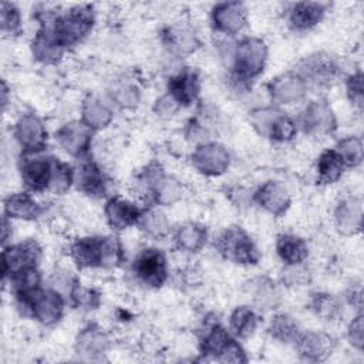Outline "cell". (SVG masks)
Instances as JSON below:
<instances>
[{
  "instance_id": "cell-1",
  "label": "cell",
  "mask_w": 364,
  "mask_h": 364,
  "mask_svg": "<svg viewBox=\"0 0 364 364\" xmlns=\"http://www.w3.org/2000/svg\"><path fill=\"white\" fill-rule=\"evenodd\" d=\"M71 256L78 267H117L122 260V247L117 237H81L71 246Z\"/></svg>"
},
{
  "instance_id": "cell-2",
  "label": "cell",
  "mask_w": 364,
  "mask_h": 364,
  "mask_svg": "<svg viewBox=\"0 0 364 364\" xmlns=\"http://www.w3.org/2000/svg\"><path fill=\"white\" fill-rule=\"evenodd\" d=\"M267 60V46L262 38L245 37L233 51V74L240 81L256 78L263 73Z\"/></svg>"
},
{
  "instance_id": "cell-3",
  "label": "cell",
  "mask_w": 364,
  "mask_h": 364,
  "mask_svg": "<svg viewBox=\"0 0 364 364\" xmlns=\"http://www.w3.org/2000/svg\"><path fill=\"white\" fill-rule=\"evenodd\" d=\"M92 24V10L87 6H77L57 17L50 28L57 41L65 48L82 40L91 31Z\"/></svg>"
},
{
  "instance_id": "cell-4",
  "label": "cell",
  "mask_w": 364,
  "mask_h": 364,
  "mask_svg": "<svg viewBox=\"0 0 364 364\" xmlns=\"http://www.w3.org/2000/svg\"><path fill=\"white\" fill-rule=\"evenodd\" d=\"M216 249L219 253L239 264H255L259 262V252L247 233L237 228H228L216 240Z\"/></svg>"
},
{
  "instance_id": "cell-5",
  "label": "cell",
  "mask_w": 364,
  "mask_h": 364,
  "mask_svg": "<svg viewBox=\"0 0 364 364\" xmlns=\"http://www.w3.org/2000/svg\"><path fill=\"white\" fill-rule=\"evenodd\" d=\"M20 303L28 309L31 316L40 323L48 326L58 321L63 316L64 300L57 290L37 289L31 293L17 296Z\"/></svg>"
},
{
  "instance_id": "cell-6",
  "label": "cell",
  "mask_w": 364,
  "mask_h": 364,
  "mask_svg": "<svg viewBox=\"0 0 364 364\" xmlns=\"http://www.w3.org/2000/svg\"><path fill=\"white\" fill-rule=\"evenodd\" d=\"M252 124L260 135L273 141L286 142L296 135V124L291 118L273 108H259L250 115Z\"/></svg>"
},
{
  "instance_id": "cell-7",
  "label": "cell",
  "mask_w": 364,
  "mask_h": 364,
  "mask_svg": "<svg viewBox=\"0 0 364 364\" xmlns=\"http://www.w3.org/2000/svg\"><path fill=\"white\" fill-rule=\"evenodd\" d=\"M192 165L203 175L218 176L228 171L230 165V155L228 149L220 144H202L196 146L192 154Z\"/></svg>"
},
{
  "instance_id": "cell-8",
  "label": "cell",
  "mask_w": 364,
  "mask_h": 364,
  "mask_svg": "<svg viewBox=\"0 0 364 364\" xmlns=\"http://www.w3.org/2000/svg\"><path fill=\"white\" fill-rule=\"evenodd\" d=\"M40 257V247L36 242L27 240L14 246L4 247L1 253V273L3 279L13 277L27 267L36 266Z\"/></svg>"
},
{
  "instance_id": "cell-9",
  "label": "cell",
  "mask_w": 364,
  "mask_h": 364,
  "mask_svg": "<svg viewBox=\"0 0 364 364\" xmlns=\"http://www.w3.org/2000/svg\"><path fill=\"white\" fill-rule=\"evenodd\" d=\"M134 272L138 279L152 287H159L168 276L165 255L158 249H145L134 263Z\"/></svg>"
},
{
  "instance_id": "cell-10",
  "label": "cell",
  "mask_w": 364,
  "mask_h": 364,
  "mask_svg": "<svg viewBox=\"0 0 364 364\" xmlns=\"http://www.w3.org/2000/svg\"><path fill=\"white\" fill-rule=\"evenodd\" d=\"M14 135L20 146L27 152H38L46 146V127L43 121L34 114H26L20 117L14 128Z\"/></svg>"
},
{
  "instance_id": "cell-11",
  "label": "cell",
  "mask_w": 364,
  "mask_h": 364,
  "mask_svg": "<svg viewBox=\"0 0 364 364\" xmlns=\"http://www.w3.org/2000/svg\"><path fill=\"white\" fill-rule=\"evenodd\" d=\"M303 129L311 135H327L336 129V117L333 109L324 101L310 102L301 114Z\"/></svg>"
},
{
  "instance_id": "cell-12",
  "label": "cell",
  "mask_w": 364,
  "mask_h": 364,
  "mask_svg": "<svg viewBox=\"0 0 364 364\" xmlns=\"http://www.w3.org/2000/svg\"><path fill=\"white\" fill-rule=\"evenodd\" d=\"M247 10L243 3H219L212 10L213 27L223 34H236L246 24Z\"/></svg>"
},
{
  "instance_id": "cell-13",
  "label": "cell",
  "mask_w": 364,
  "mask_h": 364,
  "mask_svg": "<svg viewBox=\"0 0 364 364\" xmlns=\"http://www.w3.org/2000/svg\"><path fill=\"white\" fill-rule=\"evenodd\" d=\"M91 131L82 121H71L57 131L55 138L65 152L73 156H81L91 145Z\"/></svg>"
},
{
  "instance_id": "cell-14",
  "label": "cell",
  "mask_w": 364,
  "mask_h": 364,
  "mask_svg": "<svg viewBox=\"0 0 364 364\" xmlns=\"http://www.w3.org/2000/svg\"><path fill=\"white\" fill-rule=\"evenodd\" d=\"M307 91V81L299 74H283L269 84V92L277 104H294L303 100Z\"/></svg>"
},
{
  "instance_id": "cell-15",
  "label": "cell",
  "mask_w": 364,
  "mask_h": 364,
  "mask_svg": "<svg viewBox=\"0 0 364 364\" xmlns=\"http://www.w3.org/2000/svg\"><path fill=\"white\" fill-rule=\"evenodd\" d=\"M299 354L309 361L326 360L333 351V338L320 331H304L294 340Z\"/></svg>"
},
{
  "instance_id": "cell-16",
  "label": "cell",
  "mask_w": 364,
  "mask_h": 364,
  "mask_svg": "<svg viewBox=\"0 0 364 364\" xmlns=\"http://www.w3.org/2000/svg\"><path fill=\"white\" fill-rule=\"evenodd\" d=\"M54 159L53 158H33L21 165V179L24 185L36 192L50 188L53 178Z\"/></svg>"
},
{
  "instance_id": "cell-17",
  "label": "cell",
  "mask_w": 364,
  "mask_h": 364,
  "mask_svg": "<svg viewBox=\"0 0 364 364\" xmlns=\"http://www.w3.org/2000/svg\"><path fill=\"white\" fill-rule=\"evenodd\" d=\"M256 202L274 216H283L290 206V195L279 182L269 181L263 183L255 193Z\"/></svg>"
},
{
  "instance_id": "cell-18",
  "label": "cell",
  "mask_w": 364,
  "mask_h": 364,
  "mask_svg": "<svg viewBox=\"0 0 364 364\" xmlns=\"http://www.w3.org/2000/svg\"><path fill=\"white\" fill-rule=\"evenodd\" d=\"M144 210L129 200L121 198H111L105 205V218L112 229L122 230L136 225Z\"/></svg>"
},
{
  "instance_id": "cell-19",
  "label": "cell",
  "mask_w": 364,
  "mask_h": 364,
  "mask_svg": "<svg viewBox=\"0 0 364 364\" xmlns=\"http://www.w3.org/2000/svg\"><path fill=\"white\" fill-rule=\"evenodd\" d=\"M336 226L340 233L351 236L361 230L363 203L357 198H348L338 203L334 212Z\"/></svg>"
},
{
  "instance_id": "cell-20",
  "label": "cell",
  "mask_w": 364,
  "mask_h": 364,
  "mask_svg": "<svg viewBox=\"0 0 364 364\" xmlns=\"http://www.w3.org/2000/svg\"><path fill=\"white\" fill-rule=\"evenodd\" d=\"M327 4L317 1H301L296 3L289 10V23L297 31H306L317 26L324 13Z\"/></svg>"
},
{
  "instance_id": "cell-21",
  "label": "cell",
  "mask_w": 364,
  "mask_h": 364,
  "mask_svg": "<svg viewBox=\"0 0 364 364\" xmlns=\"http://www.w3.org/2000/svg\"><path fill=\"white\" fill-rule=\"evenodd\" d=\"M200 90V81L195 71L185 70L169 80V94L178 101L179 105L192 104Z\"/></svg>"
},
{
  "instance_id": "cell-22",
  "label": "cell",
  "mask_w": 364,
  "mask_h": 364,
  "mask_svg": "<svg viewBox=\"0 0 364 364\" xmlns=\"http://www.w3.org/2000/svg\"><path fill=\"white\" fill-rule=\"evenodd\" d=\"M297 74L304 80L309 78L316 82H327L336 77L337 64L328 55L316 54V55H310L301 63Z\"/></svg>"
},
{
  "instance_id": "cell-23",
  "label": "cell",
  "mask_w": 364,
  "mask_h": 364,
  "mask_svg": "<svg viewBox=\"0 0 364 364\" xmlns=\"http://www.w3.org/2000/svg\"><path fill=\"white\" fill-rule=\"evenodd\" d=\"M31 51L38 61L51 64V63H57L61 58L64 53V47L57 41L51 28L46 26L43 30H40L36 34L31 43Z\"/></svg>"
},
{
  "instance_id": "cell-24",
  "label": "cell",
  "mask_w": 364,
  "mask_h": 364,
  "mask_svg": "<svg viewBox=\"0 0 364 364\" xmlns=\"http://www.w3.org/2000/svg\"><path fill=\"white\" fill-rule=\"evenodd\" d=\"M43 206L28 193H13L4 200V215L7 218L33 220L43 213Z\"/></svg>"
},
{
  "instance_id": "cell-25",
  "label": "cell",
  "mask_w": 364,
  "mask_h": 364,
  "mask_svg": "<svg viewBox=\"0 0 364 364\" xmlns=\"http://www.w3.org/2000/svg\"><path fill=\"white\" fill-rule=\"evenodd\" d=\"M107 348H108L107 336L94 326L82 328L77 336L75 350L80 355L94 360L102 355L107 351Z\"/></svg>"
},
{
  "instance_id": "cell-26",
  "label": "cell",
  "mask_w": 364,
  "mask_h": 364,
  "mask_svg": "<svg viewBox=\"0 0 364 364\" xmlns=\"http://www.w3.org/2000/svg\"><path fill=\"white\" fill-rule=\"evenodd\" d=\"M74 179L77 181L78 188L91 196H101L105 192V179L98 168V165L92 161H84Z\"/></svg>"
},
{
  "instance_id": "cell-27",
  "label": "cell",
  "mask_w": 364,
  "mask_h": 364,
  "mask_svg": "<svg viewBox=\"0 0 364 364\" xmlns=\"http://www.w3.org/2000/svg\"><path fill=\"white\" fill-rule=\"evenodd\" d=\"M277 255L286 264H300L303 263L309 256V247L307 243L290 233L280 235L277 239Z\"/></svg>"
},
{
  "instance_id": "cell-28",
  "label": "cell",
  "mask_w": 364,
  "mask_h": 364,
  "mask_svg": "<svg viewBox=\"0 0 364 364\" xmlns=\"http://www.w3.org/2000/svg\"><path fill=\"white\" fill-rule=\"evenodd\" d=\"M165 46L176 54L192 53L198 46L196 34L183 26H171L164 31Z\"/></svg>"
},
{
  "instance_id": "cell-29",
  "label": "cell",
  "mask_w": 364,
  "mask_h": 364,
  "mask_svg": "<svg viewBox=\"0 0 364 364\" xmlns=\"http://www.w3.org/2000/svg\"><path fill=\"white\" fill-rule=\"evenodd\" d=\"M81 117L82 122L90 128V129H102L105 128L111 119H112V112L111 109L98 98L95 97H88L84 100L82 107H81Z\"/></svg>"
},
{
  "instance_id": "cell-30",
  "label": "cell",
  "mask_w": 364,
  "mask_h": 364,
  "mask_svg": "<svg viewBox=\"0 0 364 364\" xmlns=\"http://www.w3.org/2000/svg\"><path fill=\"white\" fill-rule=\"evenodd\" d=\"M176 243L181 249L186 252L200 250L208 237L206 228L198 222H186L176 232Z\"/></svg>"
},
{
  "instance_id": "cell-31",
  "label": "cell",
  "mask_w": 364,
  "mask_h": 364,
  "mask_svg": "<svg viewBox=\"0 0 364 364\" xmlns=\"http://www.w3.org/2000/svg\"><path fill=\"white\" fill-rule=\"evenodd\" d=\"M344 162L336 149L324 151L317 161L318 179L323 183L337 182L344 172Z\"/></svg>"
},
{
  "instance_id": "cell-32",
  "label": "cell",
  "mask_w": 364,
  "mask_h": 364,
  "mask_svg": "<svg viewBox=\"0 0 364 364\" xmlns=\"http://www.w3.org/2000/svg\"><path fill=\"white\" fill-rule=\"evenodd\" d=\"M233 340L235 338H232L230 334L222 326L216 324L210 328L209 333H206L202 341V354L219 361Z\"/></svg>"
},
{
  "instance_id": "cell-33",
  "label": "cell",
  "mask_w": 364,
  "mask_h": 364,
  "mask_svg": "<svg viewBox=\"0 0 364 364\" xmlns=\"http://www.w3.org/2000/svg\"><path fill=\"white\" fill-rule=\"evenodd\" d=\"M148 236L159 239L168 235L169 232V222L166 216L155 209L144 210L138 223H136Z\"/></svg>"
},
{
  "instance_id": "cell-34",
  "label": "cell",
  "mask_w": 364,
  "mask_h": 364,
  "mask_svg": "<svg viewBox=\"0 0 364 364\" xmlns=\"http://www.w3.org/2000/svg\"><path fill=\"white\" fill-rule=\"evenodd\" d=\"M257 326V317L255 311L247 306H240L233 310L230 316V328L239 337H249L255 333Z\"/></svg>"
},
{
  "instance_id": "cell-35",
  "label": "cell",
  "mask_w": 364,
  "mask_h": 364,
  "mask_svg": "<svg viewBox=\"0 0 364 364\" xmlns=\"http://www.w3.org/2000/svg\"><path fill=\"white\" fill-rule=\"evenodd\" d=\"M269 330L276 340L283 341V343L294 341L297 338V336L300 334V328H299L297 323L286 314H277L272 320Z\"/></svg>"
},
{
  "instance_id": "cell-36",
  "label": "cell",
  "mask_w": 364,
  "mask_h": 364,
  "mask_svg": "<svg viewBox=\"0 0 364 364\" xmlns=\"http://www.w3.org/2000/svg\"><path fill=\"white\" fill-rule=\"evenodd\" d=\"M74 176H75V173H74L73 168L68 164L61 162L58 159H54L53 178H51V183H50L48 191H51L55 195L65 193L70 189L71 183L74 182Z\"/></svg>"
},
{
  "instance_id": "cell-37",
  "label": "cell",
  "mask_w": 364,
  "mask_h": 364,
  "mask_svg": "<svg viewBox=\"0 0 364 364\" xmlns=\"http://www.w3.org/2000/svg\"><path fill=\"white\" fill-rule=\"evenodd\" d=\"M336 151L346 166H358L363 162V142L357 136H347L337 144Z\"/></svg>"
},
{
  "instance_id": "cell-38",
  "label": "cell",
  "mask_w": 364,
  "mask_h": 364,
  "mask_svg": "<svg viewBox=\"0 0 364 364\" xmlns=\"http://www.w3.org/2000/svg\"><path fill=\"white\" fill-rule=\"evenodd\" d=\"M255 300L260 309H273L279 301V293L272 282L260 280L255 289Z\"/></svg>"
},
{
  "instance_id": "cell-39",
  "label": "cell",
  "mask_w": 364,
  "mask_h": 364,
  "mask_svg": "<svg viewBox=\"0 0 364 364\" xmlns=\"http://www.w3.org/2000/svg\"><path fill=\"white\" fill-rule=\"evenodd\" d=\"M20 11L18 9L11 3H3L1 4V28L6 33L14 34L20 30Z\"/></svg>"
},
{
  "instance_id": "cell-40",
  "label": "cell",
  "mask_w": 364,
  "mask_h": 364,
  "mask_svg": "<svg viewBox=\"0 0 364 364\" xmlns=\"http://www.w3.org/2000/svg\"><path fill=\"white\" fill-rule=\"evenodd\" d=\"M114 98L117 104H119L124 108H131L135 107L139 101V91L136 85L131 82H122L115 88Z\"/></svg>"
},
{
  "instance_id": "cell-41",
  "label": "cell",
  "mask_w": 364,
  "mask_h": 364,
  "mask_svg": "<svg viewBox=\"0 0 364 364\" xmlns=\"http://www.w3.org/2000/svg\"><path fill=\"white\" fill-rule=\"evenodd\" d=\"M283 280L289 286H301L306 284L310 280V273L309 270L300 264H287L286 272H283Z\"/></svg>"
},
{
  "instance_id": "cell-42",
  "label": "cell",
  "mask_w": 364,
  "mask_h": 364,
  "mask_svg": "<svg viewBox=\"0 0 364 364\" xmlns=\"http://www.w3.org/2000/svg\"><path fill=\"white\" fill-rule=\"evenodd\" d=\"M70 294L73 300L77 303V306L95 307L98 304V294L91 289H85L78 284H74L70 290Z\"/></svg>"
},
{
  "instance_id": "cell-43",
  "label": "cell",
  "mask_w": 364,
  "mask_h": 364,
  "mask_svg": "<svg viewBox=\"0 0 364 364\" xmlns=\"http://www.w3.org/2000/svg\"><path fill=\"white\" fill-rule=\"evenodd\" d=\"M347 95L353 105L363 108V74L360 71L347 80Z\"/></svg>"
},
{
  "instance_id": "cell-44",
  "label": "cell",
  "mask_w": 364,
  "mask_h": 364,
  "mask_svg": "<svg viewBox=\"0 0 364 364\" xmlns=\"http://www.w3.org/2000/svg\"><path fill=\"white\" fill-rule=\"evenodd\" d=\"M179 107L181 105L178 104V101L168 92V94H165V95H162L161 98L156 100L154 109L159 117L168 118V117H172L178 111Z\"/></svg>"
},
{
  "instance_id": "cell-45",
  "label": "cell",
  "mask_w": 364,
  "mask_h": 364,
  "mask_svg": "<svg viewBox=\"0 0 364 364\" xmlns=\"http://www.w3.org/2000/svg\"><path fill=\"white\" fill-rule=\"evenodd\" d=\"M313 309L317 311V314H321L324 317H333L337 311V304L334 299L328 294H317L313 300Z\"/></svg>"
},
{
  "instance_id": "cell-46",
  "label": "cell",
  "mask_w": 364,
  "mask_h": 364,
  "mask_svg": "<svg viewBox=\"0 0 364 364\" xmlns=\"http://www.w3.org/2000/svg\"><path fill=\"white\" fill-rule=\"evenodd\" d=\"M348 340L350 343L361 350L363 343H364V326H363V316L358 314L348 326Z\"/></svg>"
},
{
  "instance_id": "cell-47",
  "label": "cell",
  "mask_w": 364,
  "mask_h": 364,
  "mask_svg": "<svg viewBox=\"0 0 364 364\" xmlns=\"http://www.w3.org/2000/svg\"><path fill=\"white\" fill-rule=\"evenodd\" d=\"M7 94H9V90L6 87V82L3 81L1 82V105H3V108L7 105Z\"/></svg>"
}]
</instances>
